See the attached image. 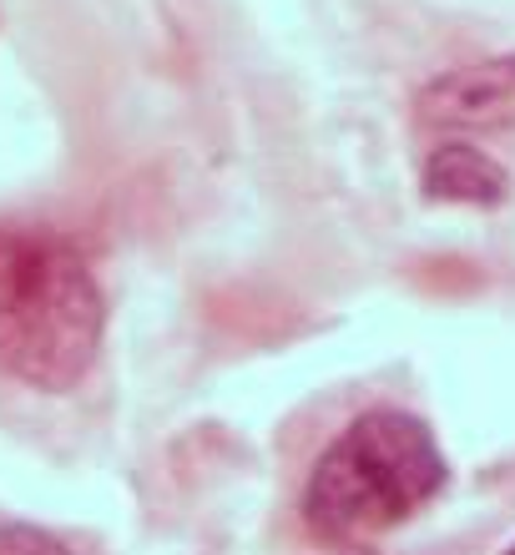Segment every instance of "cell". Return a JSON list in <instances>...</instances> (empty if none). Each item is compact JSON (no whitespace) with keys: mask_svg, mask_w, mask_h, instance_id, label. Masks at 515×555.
<instances>
[{"mask_svg":"<svg viewBox=\"0 0 515 555\" xmlns=\"http://www.w3.org/2000/svg\"><path fill=\"white\" fill-rule=\"evenodd\" d=\"M450 490V454L425 414L374 404L353 414L309 465L298 515L339 555L369 551L414 526Z\"/></svg>","mask_w":515,"mask_h":555,"instance_id":"obj_1","label":"cell"},{"mask_svg":"<svg viewBox=\"0 0 515 555\" xmlns=\"http://www.w3.org/2000/svg\"><path fill=\"white\" fill-rule=\"evenodd\" d=\"M106 344V293L66 233L0 222V374L41 395H72Z\"/></svg>","mask_w":515,"mask_h":555,"instance_id":"obj_2","label":"cell"},{"mask_svg":"<svg viewBox=\"0 0 515 555\" xmlns=\"http://www.w3.org/2000/svg\"><path fill=\"white\" fill-rule=\"evenodd\" d=\"M420 127L440 137H490L515 132V56L471 61L455 72L429 76L414 96Z\"/></svg>","mask_w":515,"mask_h":555,"instance_id":"obj_3","label":"cell"},{"mask_svg":"<svg viewBox=\"0 0 515 555\" xmlns=\"http://www.w3.org/2000/svg\"><path fill=\"white\" fill-rule=\"evenodd\" d=\"M420 197L429 207L495 212L515 197V177L490 146L471 137H435V146L420 157Z\"/></svg>","mask_w":515,"mask_h":555,"instance_id":"obj_4","label":"cell"},{"mask_svg":"<svg viewBox=\"0 0 515 555\" xmlns=\"http://www.w3.org/2000/svg\"><path fill=\"white\" fill-rule=\"evenodd\" d=\"M0 555H72L41 526H0Z\"/></svg>","mask_w":515,"mask_h":555,"instance_id":"obj_5","label":"cell"},{"mask_svg":"<svg viewBox=\"0 0 515 555\" xmlns=\"http://www.w3.org/2000/svg\"><path fill=\"white\" fill-rule=\"evenodd\" d=\"M501 555H515V541H511V545H505V551H501Z\"/></svg>","mask_w":515,"mask_h":555,"instance_id":"obj_6","label":"cell"},{"mask_svg":"<svg viewBox=\"0 0 515 555\" xmlns=\"http://www.w3.org/2000/svg\"><path fill=\"white\" fill-rule=\"evenodd\" d=\"M353 555H374V551H353Z\"/></svg>","mask_w":515,"mask_h":555,"instance_id":"obj_7","label":"cell"}]
</instances>
